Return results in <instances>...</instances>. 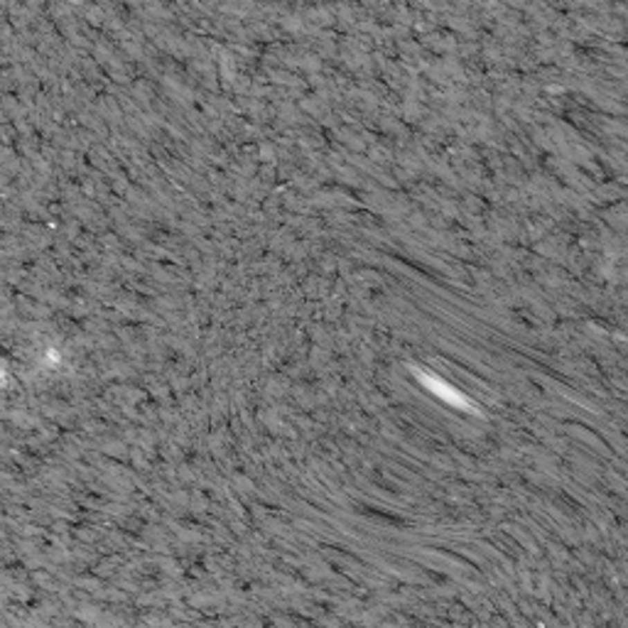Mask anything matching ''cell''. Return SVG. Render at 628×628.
<instances>
[{
	"label": "cell",
	"instance_id": "1",
	"mask_svg": "<svg viewBox=\"0 0 628 628\" xmlns=\"http://www.w3.org/2000/svg\"><path fill=\"white\" fill-rule=\"evenodd\" d=\"M422 381H424V386L430 388V391H437V395H442L447 400V403H451V405H456V408H469V400L467 397L462 395V393H456L454 388H449V386H445L442 381H437V378H427V376H422Z\"/></svg>",
	"mask_w": 628,
	"mask_h": 628
}]
</instances>
